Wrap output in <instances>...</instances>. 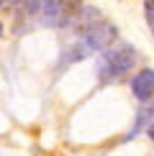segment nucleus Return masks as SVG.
Segmentation results:
<instances>
[{
  "instance_id": "f257e3e1",
  "label": "nucleus",
  "mask_w": 154,
  "mask_h": 156,
  "mask_svg": "<svg viewBox=\"0 0 154 156\" xmlns=\"http://www.w3.org/2000/svg\"><path fill=\"white\" fill-rule=\"evenodd\" d=\"M139 62V51L131 44H113L105 49L103 59L98 62V77L103 82H113L118 77H123L126 72H131Z\"/></svg>"
},
{
  "instance_id": "f03ea898",
  "label": "nucleus",
  "mask_w": 154,
  "mask_h": 156,
  "mask_svg": "<svg viewBox=\"0 0 154 156\" xmlns=\"http://www.w3.org/2000/svg\"><path fill=\"white\" fill-rule=\"evenodd\" d=\"M82 44L90 49V51H105L108 46H113L116 44V38H118V28H116L113 23H108V21H100L98 23H93L90 28L82 31Z\"/></svg>"
},
{
  "instance_id": "7ed1b4c3",
  "label": "nucleus",
  "mask_w": 154,
  "mask_h": 156,
  "mask_svg": "<svg viewBox=\"0 0 154 156\" xmlns=\"http://www.w3.org/2000/svg\"><path fill=\"white\" fill-rule=\"evenodd\" d=\"M131 92L139 102H149L154 97V69H141L131 80Z\"/></svg>"
},
{
  "instance_id": "20e7f679",
  "label": "nucleus",
  "mask_w": 154,
  "mask_h": 156,
  "mask_svg": "<svg viewBox=\"0 0 154 156\" xmlns=\"http://www.w3.org/2000/svg\"><path fill=\"white\" fill-rule=\"evenodd\" d=\"M21 3V0H0V8H3V5H18Z\"/></svg>"
},
{
  "instance_id": "39448f33",
  "label": "nucleus",
  "mask_w": 154,
  "mask_h": 156,
  "mask_svg": "<svg viewBox=\"0 0 154 156\" xmlns=\"http://www.w3.org/2000/svg\"><path fill=\"white\" fill-rule=\"evenodd\" d=\"M146 133H149V138L154 141V120H152V126H149V128H146Z\"/></svg>"
},
{
  "instance_id": "423d86ee",
  "label": "nucleus",
  "mask_w": 154,
  "mask_h": 156,
  "mask_svg": "<svg viewBox=\"0 0 154 156\" xmlns=\"http://www.w3.org/2000/svg\"><path fill=\"white\" fill-rule=\"evenodd\" d=\"M0 36H3V23H0Z\"/></svg>"
}]
</instances>
